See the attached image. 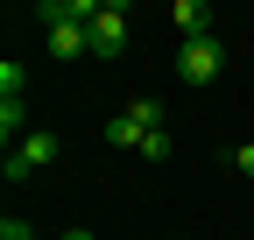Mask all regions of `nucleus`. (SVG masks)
Masks as SVG:
<instances>
[{"mask_svg": "<svg viewBox=\"0 0 254 240\" xmlns=\"http://www.w3.org/2000/svg\"><path fill=\"white\" fill-rule=\"evenodd\" d=\"M57 156H64V141H57L50 127H28V134L7 148V156H0V177H7V184H28V177H43Z\"/></svg>", "mask_w": 254, "mask_h": 240, "instance_id": "obj_1", "label": "nucleus"}, {"mask_svg": "<svg viewBox=\"0 0 254 240\" xmlns=\"http://www.w3.org/2000/svg\"><path fill=\"white\" fill-rule=\"evenodd\" d=\"M219 71H226V43L205 36V43H177V78L184 85H212Z\"/></svg>", "mask_w": 254, "mask_h": 240, "instance_id": "obj_2", "label": "nucleus"}, {"mask_svg": "<svg viewBox=\"0 0 254 240\" xmlns=\"http://www.w3.org/2000/svg\"><path fill=\"white\" fill-rule=\"evenodd\" d=\"M127 21L134 14H127L120 0H99V14H92V57H106V64L127 57Z\"/></svg>", "mask_w": 254, "mask_h": 240, "instance_id": "obj_3", "label": "nucleus"}, {"mask_svg": "<svg viewBox=\"0 0 254 240\" xmlns=\"http://www.w3.org/2000/svg\"><path fill=\"white\" fill-rule=\"evenodd\" d=\"M170 21H177V43H205V36H219L212 0H177V7H170Z\"/></svg>", "mask_w": 254, "mask_h": 240, "instance_id": "obj_4", "label": "nucleus"}, {"mask_svg": "<svg viewBox=\"0 0 254 240\" xmlns=\"http://www.w3.org/2000/svg\"><path fill=\"white\" fill-rule=\"evenodd\" d=\"M127 120H134L141 134H163V127H170V106L155 99V92H141V99H127Z\"/></svg>", "mask_w": 254, "mask_h": 240, "instance_id": "obj_5", "label": "nucleus"}, {"mask_svg": "<svg viewBox=\"0 0 254 240\" xmlns=\"http://www.w3.org/2000/svg\"><path fill=\"white\" fill-rule=\"evenodd\" d=\"M141 141H148V134H141L127 113H113V120H106V148H134V156H141Z\"/></svg>", "mask_w": 254, "mask_h": 240, "instance_id": "obj_6", "label": "nucleus"}, {"mask_svg": "<svg viewBox=\"0 0 254 240\" xmlns=\"http://www.w3.org/2000/svg\"><path fill=\"white\" fill-rule=\"evenodd\" d=\"M0 134H7V148L28 134V106H21V99H0Z\"/></svg>", "mask_w": 254, "mask_h": 240, "instance_id": "obj_7", "label": "nucleus"}, {"mask_svg": "<svg viewBox=\"0 0 254 240\" xmlns=\"http://www.w3.org/2000/svg\"><path fill=\"white\" fill-rule=\"evenodd\" d=\"M28 92V71H21V57H0V99H21Z\"/></svg>", "mask_w": 254, "mask_h": 240, "instance_id": "obj_8", "label": "nucleus"}, {"mask_svg": "<svg viewBox=\"0 0 254 240\" xmlns=\"http://www.w3.org/2000/svg\"><path fill=\"white\" fill-rule=\"evenodd\" d=\"M170 156H177V134H170V127L141 141V163H170Z\"/></svg>", "mask_w": 254, "mask_h": 240, "instance_id": "obj_9", "label": "nucleus"}, {"mask_svg": "<svg viewBox=\"0 0 254 240\" xmlns=\"http://www.w3.org/2000/svg\"><path fill=\"white\" fill-rule=\"evenodd\" d=\"M226 170H233V177H247V184H254V141H233V148H226Z\"/></svg>", "mask_w": 254, "mask_h": 240, "instance_id": "obj_10", "label": "nucleus"}, {"mask_svg": "<svg viewBox=\"0 0 254 240\" xmlns=\"http://www.w3.org/2000/svg\"><path fill=\"white\" fill-rule=\"evenodd\" d=\"M0 240H36V226H28L21 212H7V219H0Z\"/></svg>", "mask_w": 254, "mask_h": 240, "instance_id": "obj_11", "label": "nucleus"}, {"mask_svg": "<svg viewBox=\"0 0 254 240\" xmlns=\"http://www.w3.org/2000/svg\"><path fill=\"white\" fill-rule=\"evenodd\" d=\"M64 240H99V233H92V226H71V233H64Z\"/></svg>", "mask_w": 254, "mask_h": 240, "instance_id": "obj_12", "label": "nucleus"}, {"mask_svg": "<svg viewBox=\"0 0 254 240\" xmlns=\"http://www.w3.org/2000/svg\"><path fill=\"white\" fill-rule=\"evenodd\" d=\"M163 240H177V233H163Z\"/></svg>", "mask_w": 254, "mask_h": 240, "instance_id": "obj_13", "label": "nucleus"}]
</instances>
